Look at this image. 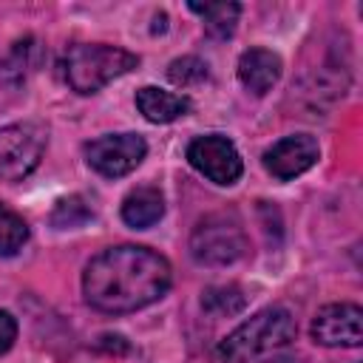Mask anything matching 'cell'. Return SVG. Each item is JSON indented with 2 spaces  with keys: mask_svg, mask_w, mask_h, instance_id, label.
Returning <instances> with one entry per match:
<instances>
[{
  "mask_svg": "<svg viewBox=\"0 0 363 363\" xmlns=\"http://www.w3.org/2000/svg\"><path fill=\"white\" fill-rule=\"evenodd\" d=\"M190 11H196L204 20V28L216 40H227L235 31L241 6L238 3H190Z\"/></svg>",
  "mask_w": 363,
  "mask_h": 363,
  "instance_id": "13",
  "label": "cell"
},
{
  "mask_svg": "<svg viewBox=\"0 0 363 363\" xmlns=\"http://www.w3.org/2000/svg\"><path fill=\"white\" fill-rule=\"evenodd\" d=\"M187 162L216 184H233L244 173L241 153L227 136H218V133L193 139L187 145Z\"/></svg>",
  "mask_w": 363,
  "mask_h": 363,
  "instance_id": "7",
  "label": "cell"
},
{
  "mask_svg": "<svg viewBox=\"0 0 363 363\" xmlns=\"http://www.w3.org/2000/svg\"><path fill=\"white\" fill-rule=\"evenodd\" d=\"M162 216H164V196L159 187H150V184L136 187L122 201V221L128 227L145 230V227H153Z\"/></svg>",
  "mask_w": 363,
  "mask_h": 363,
  "instance_id": "12",
  "label": "cell"
},
{
  "mask_svg": "<svg viewBox=\"0 0 363 363\" xmlns=\"http://www.w3.org/2000/svg\"><path fill=\"white\" fill-rule=\"evenodd\" d=\"M48 133L40 122H17L0 128V182L26 179L43 159Z\"/></svg>",
  "mask_w": 363,
  "mask_h": 363,
  "instance_id": "5",
  "label": "cell"
},
{
  "mask_svg": "<svg viewBox=\"0 0 363 363\" xmlns=\"http://www.w3.org/2000/svg\"><path fill=\"white\" fill-rule=\"evenodd\" d=\"M26 241H28L26 221L0 201V255H14Z\"/></svg>",
  "mask_w": 363,
  "mask_h": 363,
  "instance_id": "15",
  "label": "cell"
},
{
  "mask_svg": "<svg viewBox=\"0 0 363 363\" xmlns=\"http://www.w3.org/2000/svg\"><path fill=\"white\" fill-rule=\"evenodd\" d=\"M312 337L320 346L354 349L363 340V309L357 303H329L312 318Z\"/></svg>",
  "mask_w": 363,
  "mask_h": 363,
  "instance_id": "8",
  "label": "cell"
},
{
  "mask_svg": "<svg viewBox=\"0 0 363 363\" xmlns=\"http://www.w3.org/2000/svg\"><path fill=\"white\" fill-rule=\"evenodd\" d=\"M207 74H210V71H207V62H201L199 57H179V60H173V62L167 65V79H170L173 85H182V88L204 82Z\"/></svg>",
  "mask_w": 363,
  "mask_h": 363,
  "instance_id": "17",
  "label": "cell"
},
{
  "mask_svg": "<svg viewBox=\"0 0 363 363\" xmlns=\"http://www.w3.org/2000/svg\"><path fill=\"white\" fill-rule=\"evenodd\" d=\"M136 65H139V57L125 48L105 45V43H82L65 51L62 77L77 94H96L111 79L133 71Z\"/></svg>",
  "mask_w": 363,
  "mask_h": 363,
  "instance_id": "3",
  "label": "cell"
},
{
  "mask_svg": "<svg viewBox=\"0 0 363 363\" xmlns=\"http://www.w3.org/2000/svg\"><path fill=\"white\" fill-rule=\"evenodd\" d=\"M14 337H17V320L11 312L0 309V354H6L14 346Z\"/></svg>",
  "mask_w": 363,
  "mask_h": 363,
  "instance_id": "18",
  "label": "cell"
},
{
  "mask_svg": "<svg viewBox=\"0 0 363 363\" xmlns=\"http://www.w3.org/2000/svg\"><path fill=\"white\" fill-rule=\"evenodd\" d=\"M244 303H247L244 292H241L238 286H233V284H230V286H210V289L201 295V306H204L210 315H218V318L241 312Z\"/></svg>",
  "mask_w": 363,
  "mask_h": 363,
  "instance_id": "14",
  "label": "cell"
},
{
  "mask_svg": "<svg viewBox=\"0 0 363 363\" xmlns=\"http://www.w3.org/2000/svg\"><path fill=\"white\" fill-rule=\"evenodd\" d=\"M238 79L250 94L264 96L281 79V57L269 48L244 51L241 60H238Z\"/></svg>",
  "mask_w": 363,
  "mask_h": 363,
  "instance_id": "10",
  "label": "cell"
},
{
  "mask_svg": "<svg viewBox=\"0 0 363 363\" xmlns=\"http://www.w3.org/2000/svg\"><path fill=\"white\" fill-rule=\"evenodd\" d=\"M145 153H147V142L139 133H108L85 145L88 164L108 179H119L136 170Z\"/></svg>",
  "mask_w": 363,
  "mask_h": 363,
  "instance_id": "6",
  "label": "cell"
},
{
  "mask_svg": "<svg viewBox=\"0 0 363 363\" xmlns=\"http://www.w3.org/2000/svg\"><path fill=\"white\" fill-rule=\"evenodd\" d=\"M173 281L164 255L147 247L122 244L94 255L82 272L85 301L108 315H125L159 301Z\"/></svg>",
  "mask_w": 363,
  "mask_h": 363,
  "instance_id": "1",
  "label": "cell"
},
{
  "mask_svg": "<svg viewBox=\"0 0 363 363\" xmlns=\"http://www.w3.org/2000/svg\"><path fill=\"white\" fill-rule=\"evenodd\" d=\"M94 218L91 207L79 199V196H68V199H60L54 213H51V224L60 227V230H68V227H82Z\"/></svg>",
  "mask_w": 363,
  "mask_h": 363,
  "instance_id": "16",
  "label": "cell"
},
{
  "mask_svg": "<svg viewBox=\"0 0 363 363\" xmlns=\"http://www.w3.org/2000/svg\"><path fill=\"white\" fill-rule=\"evenodd\" d=\"M244 250H247L244 227L235 216H227V213L204 216L190 235V252L199 264L224 267V264L238 261Z\"/></svg>",
  "mask_w": 363,
  "mask_h": 363,
  "instance_id": "4",
  "label": "cell"
},
{
  "mask_svg": "<svg viewBox=\"0 0 363 363\" xmlns=\"http://www.w3.org/2000/svg\"><path fill=\"white\" fill-rule=\"evenodd\" d=\"M320 156V147L315 142V136L309 133H295V136H284L278 139L267 153H264V167L281 179L289 182L301 173H306Z\"/></svg>",
  "mask_w": 363,
  "mask_h": 363,
  "instance_id": "9",
  "label": "cell"
},
{
  "mask_svg": "<svg viewBox=\"0 0 363 363\" xmlns=\"http://www.w3.org/2000/svg\"><path fill=\"white\" fill-rule=\"evenodd\" d=\"M298 335L295 318L284 306H267L233 329L216 349L218 363H252L284 352Z\"/></svg>",
  "mask_w": 363,
  "mask_h": 363,
  "instance_id": "2",
  "label": "cell"
},
{
  "mask_svg": "<svg viewBox=\"0 0 363 363\" xmlns=\"http://www.w3.org/2000/svg\"><path fill=\"white\" fill-rule=\"evenodd\" d=\"M136 108L147 122L164 125V122L184 116L190 111V99L170 94V91H162V88H153V85H145L136 91Z\"/></svg>",
  "mask_w": 363,
  "mask_h": 363,
  "instance_id": "11",
  "label": "cell"
}]
</instances>
